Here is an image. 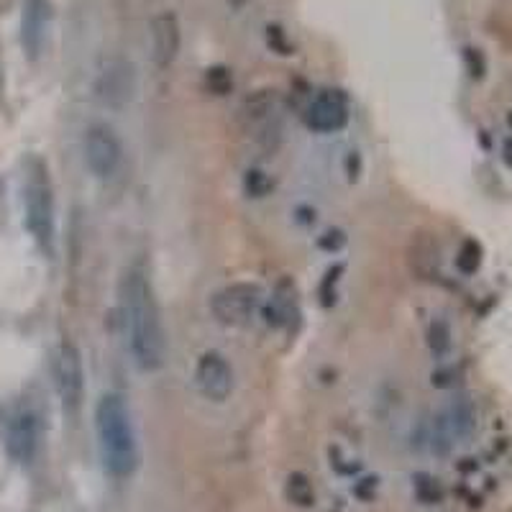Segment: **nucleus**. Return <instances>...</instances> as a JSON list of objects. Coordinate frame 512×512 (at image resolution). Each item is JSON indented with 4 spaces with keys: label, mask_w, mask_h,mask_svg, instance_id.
I'll list each match as a JSON object with an SVG mask.
<instances>
[{
    "label": "nucleus",
    "mask_w": 512,
    "mask_h": 512,
    "mask_svg": "<svg viewBox=\"0 0 512 512\" xmlns=\"http://www.w3.org/2000/svg\"><path fill=\"white\" fill-rule=\"evenodd\" d=\"M208 82H210V88L216 90L218 95L228 93V88H231V77L226 75V70H210Z\"/></svg>",
    "instance_id": "obj_15"
},
{
    "label": "nucleus",
    "mask_w": 512,
    "mask_h": 512,
    "mask_svg": "<svg viewBox=\"0 0 512 512\" xmlns=\"http://www.w3.org/2000/svg\"><path fill=\"white\" fill-rule=\"evenodd\" d=\"M262 305V290L249 282H236L218 290L210 300V310L223 326H246L254 318L256 308Z\"/></svg>",
    "instance_id": "obj_6"
},
{
    "label": "nucleus",
    "mask_w": 512,
    "mask_h": 512,
    "mask_svg": "<svg viewBox=\"0 0 512 512\" xmlns=\"http://www.w3.org/2000/svg\"><path fill=\"white\" fill-rule=\"evenodd\" d=\"M39 438H41V425L39 415L31 408H18L16 413L11 415V423H8L6 433V446L8 454H11L13 461L18 464H31L39 451Z\"/></svg>",
    "instance_id": "obj_9"
},
{
    "label": "nucleus",
    "mask_w": 512,
    "mask_h": 512,
    "mask_svg": "<svg viewBox=\"0 0 512 512\" xmlns=\"http://www.w3.org/2000/svg\"><path fill=\"white\" fill-rule=\"evenodd\" d=\"M123 162V146L116 131L105 123H95L85 134V164L98 180H108Z\"/></svg>",
    "instance_id": "obj_7"
},
{
    "label": "nucleus",
    "mask_w": 512,
    "mask_h": 512,
    "mask_svg": "<svg viewBox=\"0 0 512 512\" xmlns=\"http://www.w3.org/2000/svg\"><path fill=\"white\" fill-rule=\"evenodd\" d=\"M118 310H121L126 346L136 367L141 372L162 369L164 356H167V336H164L154 287L141 269H128L123 274L121 287H118Z\"/></svg>",
    "instance_id": "obj_1"
},
{
    "label": "nucleus",
    "mask_w": 512,
    "mask_h": 512,
    "mask_svg": "<svg viewBox=\"0 0 512 512\" xmlns=\"http://www.w3.org/2000/svg\"><path fill=\"white\" fill-rule=\"evenodd\" d=\"M349 121V103L344 93L338 90H323L310 100L308 111H305V123L318 134H333L341 131Z\"/></svg>",
    "instance_id": "obj_11"
},
{
    "label": "nucleus",
    "mask_w": 512,
    "mask_h": 512,
    "mask_svg": "<svg viewBox=\"0 0 512 512\" xmlns=\"http://www.w3.org/2000/svg\"><path fill=\"white\" fill-rule=\"evenodd\" d=\"M479 262H482V249H479V244H474V241H466L464 249H461V254H459L461 272H466V274L477 272Z\"/></svg>",
    "instance_id": "obj_14"
},
{
    "label": "nucleus",
    "mask_w": 512,
    "mask_h": 512,
    "mask_svg": "<svg viewBox=\"0 0 512 512\" xmlns=\"http://www.w3.org/2000/svg\"><path fill=\"white\" fill-rule=\"evenodd\" d=\"M52 29V3L49 0H24L21 13V44L29 59H39L47 47Z\"/></svg>",
    "instance_id": "obj_10"
},
{
    "label": "nucleus",
    "mask_w": 512,
    "mask_h": 512,
    "mask_svg": "<svg viewBox=\"0 0 512 512\" xmlns=\"http://www.w3.org/2000/svg\"><path fill=\"white\" fill-rule=\"evenodd\" d=\"M474 428H477V415H474L472 402L454 400L438 413L436 428H433V446L438 443L441 451H448L454 443H464L466 438H472Z\"/></svg>",
    "instance_id": "obj_8"
},
{
    "label": "nucleus",
    "mask_w": 512,
    "mask_h": 512,
    "mask_svg": "<svg viewBox=\"0 0 512 512\" xmlns=\"http://www.w3.org/2000/svg\"><path fill=\"white\" fill-rule=\"evenodd\" d=\"M0 192H3V182H0Z\"/></svg>",
    "instance_id": "obj_16"
},
{
    "label": "nucleus",
    "mask_w": 512,
    "mask_h": 512,
    "mask_svg": "<svg viewBox=\"0 0 512 512\" xmlns=\"http://www.w3.org/2000/svg\"><path fill=\"white\" fill-rule=\"evenodd\" d=\"M149 34H152V57L154 64H157L159 70L169 67V64L175 62L177 54H180V44H182V31H180V21H177L175 13H159V16L152 18V26H149Z\"/></svg>",
    "instance_id": "obj_13"
},
{
    "label": "nucleus",
    "mask_w": 512,
    "mask_h": 512,
    "mask_svg": "<svg viewBox=\"0 0 512 512\" xmlns=\"http://www.w3.org/2000/svg\"><path fill=\"white\" fill-rule=\"evenodd\" d=\"M136 93V70L134 64L123 57H111L100 64L95 75V98L113 111L126 108Z\"/></svg>",
    "instance_id": "obj_4"
},
{
    "label": "nucleus",
    "mask_w": 512,
    "mask_h": 512,
    "mask_svg": "<svg viewBox=\"0 0 512 512\" xmlns=\"http://www.w3.org/2000/svg\"><path fill=\"white\" fill-rule=\"evenodd\" d=\"M26 228L47 256L54 254V190L49 180L47 162L39 157L29 159L24 182Z\"/></svg>",
    "instance_id": "obj_3"
},
{
    "label": "nucleus",
    "mask_w": 512,
    "mask_h": 512,
    "mask_svg": "<svg viewBox=\"0 0 512 512\" xmlns=\"http://www.w3.org/2000/svg\"><path fill=\"white\" fill-rule=\"evenodd\" d=\"M95 433H98L100 459L105 472L126 479L139 469V441L134 420L121 395H103L95 408Z\"/></svg>",
    "instance_id": "obj_2"
},
{
    "label": "nucleus",
    "mask_w": 512,
    "mask_h": 512,
    "mask_svg": "<svg viewBox=\"0 0 512 512\" xmlns=\"http://www.w3.org/2000/svg\"><path fill=\"white\" fill-rule=\"evenodd\" d=\"M52 374L64 410L77 413L82 405V395H85V372H82V359L75 344L64 341V344L57 346L52 361Z\"/></svg>",
    "instance_id": "obj_5"
},
{
    "label": "nucleus",
    "mask_w": 512,
    "mask_h": 512,
    "mask_svg": "<svg viewBox=\"0 0 512 512\" xmlns=\"http://www.w3.org/2000/svg\"><path fill=\"white\" fill-rule=\"evenodd\" d=\"M195 384L208 400H228L233 392V372L228 361L218 351H208V354L200 356L198 367H195Z\"/></svg>",
    "instance_id": "obj_12"
}]
</instances>
